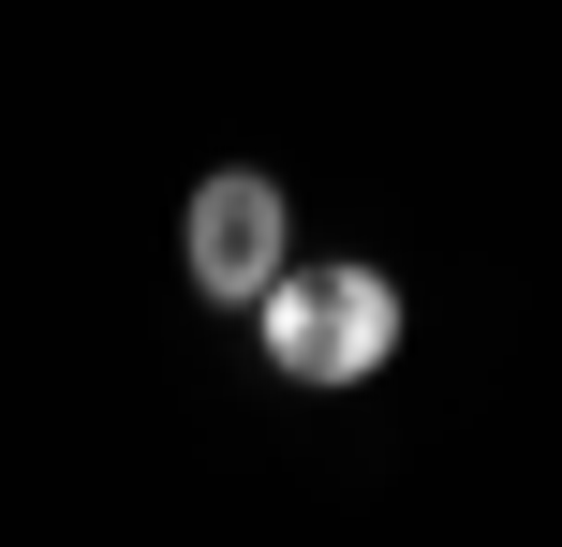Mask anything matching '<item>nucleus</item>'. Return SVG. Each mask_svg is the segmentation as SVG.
I'll return each mask as SVG.
<instances>
[{
  "label": "nucleus",
  "instance_id": "nucleus-1",
  "mask_svg": "<svg viewBox=\"0 0 562 547\" xmlns=\"http://www.w3.org/2000/svg\"><path fill=\"white\" fill-rule=\"evenodd\" d=\"M252 341H267L281 385H326V400H340V385H370V371L400 355V282L356 266V252H326V266L296 252V266L252 296Z\"/></svg>",
  "mask_w": 562,
  "mask_h": 547
},
{
  "label": "nucleus",
  "instance_id": "nucleus-2",
  "mask_svg": "<svg viewBox=\"0 0 562 547\" xmlns=\"http://www.w3.org/2000/svg\"><path fill=\"white\" fill-rule=\"evenodd\" d=\"M178 266H193V296L252 311L281 266H296V207H281V178H267V163H207L193 207H178Z\"/></svg>",
  "mask_w": 562,
  "mask_h": 547
}]
</instances>
